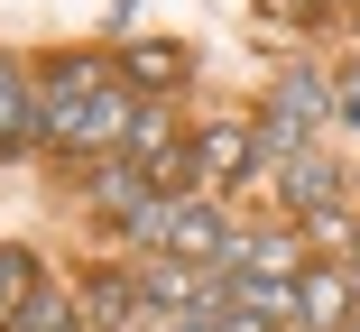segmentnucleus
Wrapping results in <instances>:
<instances>
[{
    "label": "nucleus",
    "mask_w": 360,
    "mask_h": 332,
    "mask_svg": "<svg viewBox=\"0 0 360 332\" xmlns=\"http://www.w3.org/2000/svg\"><path fill=\"white\" fill-rule=\"evenodd\" d=\"M194 166H203L212 185L259 175V129H250V120H203V129H194Z\"/></svg>",
    "instance_id": "obj_2"
},
{
    "label": "nucleus",
    "mask_w": 360,
    "mask_h": 332,
    "mask_svg": "<svg viewBox=\"0 0 360 332\" xmlns=\"http://www.w3.org/2000/svg\"><path fill=\"white\" fill-rule=\"evenodd\" d=\"M351 332H360V314H351Z\"/></svg>",
    "instance_id": "obj_14"
},
{
    "label": "nucleus",
    "mask_w": 360,
    "mask_h": 332,
    "mask_svg": "<svg viewBox=\"0 0 360 332\" xmlns=\"http://www.w3.org/2000/svg\"><path fill=\"white\" fill-rule=\"evenodd\" d=\"M167 148H176V120H167V111H139L129 139H120V157H139V166H158Z\"/></svg>",
    "instance_id": "obj_10"
},
{
    "label": "nucleus",
    "mask_w": 360,
    "mask_h": 332,
    "mask_svg": "<svg viewBox=\"0 0 360 332\" xmlns=\"http://www.w3.org/2000/svg\"><path fill=\"white\" fill-rule=\"evenodd\" d=\"M185 46H158V37H139V46H120V74L129 84H185Z\"/></svg>",
    "instance_id": "obj_7"
},
{
    "label": "nucleus",
    "mask_w": 360,
    "mask_h": 332,
    "mask_svg": "<svg viewBox=\"0 0 360 332\" xmlns=\"http://www.w3.org/2000/svg\"><path fill=\"white\" fill-rule=\"evenodd\" d=\"M305 240H323V249H351V240H360V213H351V204H333V213H305Z\"/></svg>",
    "instance_id": "obj_11"
},
{
    "label": "nucleus",
    "mask_w": 360,
    "mask_h": 332,
    "mask_svg": "<svg viewBox=\"0 0 360 332\" xmlns=\"http://www.w3.org/2000/svg\"><path fill=\"white\" fill-rule=\"evenodd\" d=\"M333 111V84L323 74H305V65H296V74H277V93H268V120H296V129H314Z\"/></svg>",
    "instance_id": "obj_5"
},
{
    "label": "nucleus",
    "mask_w": 360,
    "mask_h": 332,
    "mask_svg": "<svg viewBox=\"0 0 360 332\" xmlns=\"http://www.w3.org/2000/svg\"><path fill=\"white\" fill-rule=\"evenodd\" d=\"M333 111H342V120H360V74H351V84H333Z\"/></svg>",
    "instance_id": "obj_12"
},
{
    "label": "nucleus",
    "mask_w": 360,
    "mask_h": 332,
    "mask_svg": "<svg viewBox=\"0 0 360 332\" xmlns=\"http://www.w3.org/2000/svg\"><path fill=\"white\" fill-rule=\"evenodd\" d=\"M277 175H286V204H296V213H333V204H342V166H333L323 148H305V157H286Z\"/></svg>",
    "instance_id": "obj_4"
},
{
    "label": "nucleus",
    "mask_w": 360,
    "mask_h": 332,
    "mask_svg": "<svg viewBox=\"0 0 360 332\" xmlns=\"http://www.w3.org/2000/svg\"><path fill=\"white\" fill-rule=\"evenodd\" d=\"M93 204H102V213H139V204H148V166H139V157L102 166V175H93Z\"/></svg>",
    "instance_id": "obj_8"
},
{
    "label": "nucleus",
    "mask_w": 360,
    "mask_h": 332,
    "mask_svg": "<svg viewBox=\"0 0 360 332\" xmlns=\"http://www.w3.org/2000/svg\"><path fill=\"white\" fill-rule=\"evenodd\" d=\"M351 314H360V286L342 268H305L296 277V323L305 332H351Z\"/></svg>",
    "instance_id": "obj_3"
},
{
    "label": "nucleus",
    "mask_w": 360,
    "mask_h": 332,
    "mask_svg": "<svg viewBox=\"0 0 360 332\" xmlns=\"http://www.w3.org/2000/svg\"><path fill=\"white\" fill-rule=\"evenodd\" d=\"M10 332H75V296L37 277V286L19 296V314H10Z\"/></svg>",
    "instance_id": "obj_6"
},
{
    "label": "nucleus",
    "mask_w": 360,
    "mask_h": 332,
    "mask_svg": "<svg viewBox=\"0 0 360 332\" xmlns=\"http://www.w3.org/2000/svg\"><path fill=\"white\" fill-rule=\"evenodd\" d=\"M305 10H323V0H305Z\"/></svg>",
    "instance_id": "obj_13"
},
{
    "label": "nucleus",
    "mask_w": 360,
    "mask_h": 332,
    "mask_svg": "<svg viewBox=\"0 0 360 332\" xmlns=\"http://www.w3.org/2000/svg\"><path fill=\"white\" fill-rule=\"evenodd\" d=\"M139 305H148V296H139V277H93V286H84V314H93V323H111V332H120Z\"/></svg>",
    "instance_id": "obj_9"
},
{
    "label": "nucleus",
    "mask_w": 360,
    "mask_h": 332,
    "mask_svg": "<svg viewBox=\"0 0 360 332\" xmlns=\"http://www.w3.org/2000/svg\"><path fill=\"white\" fill-rule=\"evenodd\" d=\"M37 102H46V139H56V148H120L129 120H139L129 74H111V84H93V93H37Z\"/></svg>",
    "instance_id": "obj_1"
}]
</instances>
